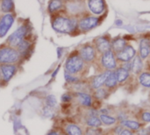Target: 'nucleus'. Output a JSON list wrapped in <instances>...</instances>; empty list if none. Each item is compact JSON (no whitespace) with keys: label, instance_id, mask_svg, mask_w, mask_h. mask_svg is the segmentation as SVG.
Instances as JSON below:
<instances>
[{"label":"nucleus","instance_id":"nucleus-1","mask_svg":"<svg viewBox=\"0 0 150 135\" xmlns=\"http://www.w3.org/2000/svg\"><path fill=\"white\" fill-rule=\"evenodd\" d=\"M85 64L86 63L83 61L79 54H73L67 59L64 65V69L66 73L80 77V74H82L84 70Z\"/></svg>","mask_w":150,"mask_h":135},{"label":"nucleus","instance_id":"nucleus-2","mask_svg":"<svg viewBox=\"0 0 150 135\" xmlns=\"http://www.w3.org/2000/svg\"><path fill=\"white\" fill-rule=\"evenodd\" d=\"M53 28L61 33H72L77 26V23L75 19H70L64 17H58L53 22Z\"/></svg>","mask_w":150,"mask_h":135},{"label":"nucleus","instance_id":"nucleus-3","mask_svg":"<svg viewBox=\"0 0 150 135\" xmlns=\"http://www.w3.org/2000/svg\"><path fill=\"white\" fill-rule=\"evenodd\" d=\"M19 59L20 54L16 48L10 46L0 48V65L16 64Z\"/></svg>","mask_w":150,"mask_h":135},{"label":"nucleus","instance_id":"nucleus-4","mask_svg":"<svg viewBox=\"0 0 150 135\" xmlns=\"http://www.w3.org/2000/svg\"><path fill=\"white\" fill-rule=\"evenodd\" d=\"M100 63L105 70L113 71L118 68V61L112 50H109L106 53L101 54Z\"/></svg>","mask_w":150,"mask_h":135},{"label":"nucleus","instance_id":"nucleus-5","mask_svg":"<svg viewBox=\"0 0 150 135\" xmlns=\"http://www.w3.org/2000/svg\"><path fill=\"white\" fill-rule=\"evenodd\" d=\"M27 33V28L25 25H22L18 27L13 33H11L8 39H7V43L9 44L10 47L16 48L20 42H22L25 40V36Z\"/></svg>","mask_w":150,"mask_h":135},{"label":"nucleus","instance_id":"nucleus-6","mask_svg":"<svg viewBox=\"0 0 150 135\" xmlns=\"http://www.w3.org/2000/svg\"><path fill=\"white\" fill-rule=\"evenodd\" d=\"M73 100H75L83 108H91L94 104V98L91 94L85 92H72Z\"/></svg>","mask_w":150,"mask_h":135},{"label":"nucleus","instance_id":"nucleus-7","mask_svg":"<svg viewBox=\"0 0 150 135\" xmlns=\"http://www.w3.org/2000/svg\"><path fill=\"white\" fill-rule=\"evenodd\" d=\"M78 54L86 64L87 63H92L96 59L97 50L92 45L86 44L80 48Z\"/></svg>","mask_w":150,"mask_h":135},{"label":"nucleus","instance_id":"nucleus-8","mask_svg":"<svg viewBox=\"0 0 150 135\" xmlns=\"http://www.w3.org/2000/svg\"><path fill=\"white\" fill-rule=\"evenodd\" d=\"M110 73H111V71H109V70H105V71L100 72V73L98 74V75L92 76H91L90 78H88V80H89V82H90V84H91V87L92 90L103 87L104 84H105V81H106V78L108 77V76H109Z\"/></svg>","mask_w":150,"mask_h":135},{"label":"nucleus","instance_id":"nucleus-9","mask_svg":"<svg viewBox=\"0 0 150 135\" xmlns=\"http://www.w3.org/2000/svg\"><path fill=\"white\" fill-rule=\"evenodd\" d=\"M135 55H136V51L130 45H127L122 51L115 54L117 61H120L122 63L131 61L135 57Z\"/></svg>","mask_w":150,"mask_h":135},{"label":"nucleus","instance_id":"nucleus-10","mask_svg":"<svg viewBox=\"0 0 150 135\" xmlns=\"http://www.w3.org/2000/svg\"><path fill=\"white\" fill-rule=\"evenodd\" d=\"M18 68L16 64H4L1 65V74H2V82L8 83L17 73Z\"/></svg>","mask_w":150,"mask_h":135},{"label":"nucleus","instance_id":"nucleus-11","mask_svg":"<svg viewBox=\"0 0 150 135\" xmlns=\"http://www.w3.org/2000/svg\"><path fill=\"white\" fill-rule=\"evenodd\" d=\"M14 23V18L11 14L4 15L0 19V38L6 35L10 28Z\"/></svg>","mask_w":150,"mask_h":135},{"label":"nucleus","instance_id":"nucleus-12","mask_svg":"<svg viewBox=\"0 0 150 135\" xmlns=\"http://www.w3.org/2000/svg\"><path fill=\"white\" fill-rule=\"evenodd\" d=\"M95 48L96 50L103 54L109 50H112V42L105 37H98L95 40Z\"/></svg>","mask_w":150,"mask_h":135},{"label":"nucleus","instance_id":"nucleus-13","mask_svg":"<svg viewBox=\"0 0 150 135\" xmlns=\"http://www.w3.org/2000/svg\"><path fill=\"white\" fill-rule=\"evenodd\" d=\"M132 116L134 119L144 124L150 123V110L144 108H137L132 110Z\"/></svg>","mask_w":150,"mask_h":135},{"label":"nucleus","instance_id":"nucleus-14","mask_svg":"<svg viewBox=\"0 0 150 135\" xmlns=\"http://www.w3.org/2000/svg\"><path fill=\"white\" fill-rule=\"evenodd\" d=\"M98 24V18L88 17V18L82 19L79 22L78 26L82 31H89V30L94 28L95 26H97Z\"/></svg>","mask_w":150,"mask_h":135},{"label":"nucleus","instance_id":"nucleus-15","mask_svg":"<svg viewBox=\"0 0 150 135\" xmlns=\"http://www.w3.org/2000/svg\"><path fill=\"white\" fill-rule=\"evenodd\" d=\"M143 60L139 54H136L135 57L131 61V74L138 76L143 71Z\"/></svg>","mask_w":150,"mask_h":135},{"label":"nucleus","instance_id":"nucleus-16","mask_svg":"<svg viewBox=\"0 0 150 135\" xmlns=\"http://www.w3.org/2000/svg\"><path fill=\"white\" fill-rule=\"evenodd\" d=\"M115 74H116V76H117V80H118V83H119V85H123L124 83H126L128 79L130 78V76H131V72L121 67V66H118V68L115 69Z\"/></svg>","mask_w":150,"mask_h":135},{"label":"nucleus","instance_id":"nucleus-17","mask_svg":"<svg viewBox=\"0 0 150 135\" xmlns=\"http://www.w3.org/2000/svg\"><path fill=\"white\" fill-rule=\"evenodd\" d=\"M119 124L121 125L124 128L129 129V130H131V131H133L134 133H136L140 129L145 127V125H146V124H144L142 122H140V121H138L136 119H127V120L120 122Z\"/></svg>","mask_w":150,"mask_h":135},{"label":"nucleus","instance_id":"nucleus-18","mask_svg":"<svg viewBox=\"0 0 150 135\" xmlns=\"http://www.w3.org/2000/svg\"><path fill=\"white\" fill-rule=\"evenodd\" d=\"M119 83H118V80H117V76H116V74H115V70L113 71H111V73L109 74L108 77L106 78V81L104 84V87H105L108 90H110L112 93H113L117 88L119 87Z\"/></svg>","mask_w":150,"mask_h":135},{"label":"nucleus","instance_id":"nucleus-19","mask_svg":"<svg viewBox=\"0 0 150 135\" xmlns=\"http://www.w3.org/2000/svg\"><path fill=\"white\" fill-rule=\"evenodd\" d=\"M112 94L110 90H108L105 87H101L99 89L94 90L91 92V96L94 98L95 101H98V102H102L105 99H107L110 95Z\"/></svg>","mask_w":150,"mask_h":135},{"label":"nucleus","instance_id":"nucleus-20","mask_svg":"<svg viewBox=\"0 0 150 135\" xmlns=\"http://www.w3.org/2000/svg\"><path fill=\"white\" fill-rule=\"evenodd\" d=\"M63 130L67 135H84V128L75 123L66 124Z\"/></svg>","mask_w":150,"mask_h":135},{"label":"nucleus","instance_id":"nucleus-21","mask_svg":"<svg viewBox=\"0 0 150 135\" xmlns=\"http://www.w3.org/2000/svg\"><path fill=\"white\" fill-rule=\"evenodd\" d=\"M150 54V40L149 39H142L139 45V55L142 60L147 59Z\"/></svg>","mask_w":150,"mask_h":135},{"label":"nucleus","instance_id":"nucleus-22","mask_svg":"<svg viewBox=\"0 0 150 135\" xmlns=\"http://www.w3.org/2000/svg\"><path fill=\"white\" fill-rule=\"evenodd\" d=\"M83 124L86 127H94L98 128L103 126L98 116H88L84 115L83 117Z\"/></svg>","mask_w":150,"mask_h":135},{"label":"nucleus","instance_id":"nucleus-23","mask_svg":"<svg viewBox=\"0 0 150 135\" xmlns=\"http://www.w3.org/2000/svg\"><path fill=\"white\" fill-rule=\"evenodd\" d=\"M89 8L94 14H101L105 10L103 0H89Z\"/></svg>","mask_w":150,"mask_h":135},{"label":"nucleus","instance_id":"nucleus-24","mask_svg":"<svg viewBox=\"0 0 150 135\" xmlns=\"http://www.w3.org/2000/svg\"><path fill=\"white\" fill-rule=\"evenodd\" d=\"M138 83L144 88L150 89V72L149 71H142L137 76Z\"/></svg>","mask_w":150,"mask_h":135},{"label":"nucleus","instance_id":"nucleus-25","mask_svg":"<svg viewBox=\"0 0 150 135\" xmlns=\"http://www.w3.org/2000/svg\"><path fill=\"white\" fill-rule=\"evenodd\" d=\"M126 46H127V41L122 38H118L112 42V50L114 53V54H116L120 51H122Z\"/></svg>","mask_w":150,"mask_h":135},{"label":"nucleus","instance_id":"nucleus-26","mask_svg":"<svg viewBox=\"0 0 150 135\" xmlns=\"http://www.w3.org/2000/svg\"><path fill=\"white\" fill-rule=\"evenodd\" d=\"M99 119L102 122L103 125L106 127H112L115 126L118 124V119L116 117L112 115H108V114H99Z\"/></svg>","mask_w":150,"mask_h":135},{"label":"nucleus","instance_id":"nucleus-27","mask_svg":"<svg viewBox=\"0 0 150 135\" xmlns=\"http://www.w3.org/2000/svg\"><path fill=\"white\" fill-rule=\"evenodd\" d=\"M30 48H31V43H30L28 40H23L22 42H20V44L16 47V49L18 51V53H19V54H20V56H21V55H25V54L29 52Z\"/></svg>","mask_w":150,"mask_h":135},{"label":"nucleus","instance_id":"nucleus-28","mask_svg":"<svg viewBox=\"0 0 150 135\" xmlns=\"http://www.w3.org/2000/svg\"><path fill=\"white\" fill-rule=\"evenodd\" d=\"M84 135H104L105 131L101 127L94 128V127H84Z\"/></svg>","mask_w":150,"mask_h":135},{"label":"nucleus","instance_id":"nucleus-29","mask_svg":"<svg viewBox=\"0 0 150 135\" xmlns=\"http://www.w3.org/2000/svg\"><path fill=\"white\" fill-rule=\"evenodd\" d=\"M13 8H14L13 0H2L1 10L4 12H9L11 11H12Z\"/></svg>","mask_w":150,"mask_h":135},{"label":"nucleus","instance_id":"nucleus-30","mask_svg":"<svg viewBox=\"0 0 150 135\" xmlns=\"http://www.w3.org/2000/svg\"><path fill=\"white\" fill-rule=\"evenodd\" d=\"M45 105L49 107V108L54 109V107L57 105L56 98L54 95H48L45 99Z\"/></svg>","mask_w":150,"mask_h":135},{"label":"nucleus","instance_id":"nucleus-31","mask_svg":"<svg viewBox=\"0 0 150 135\" xmlns=\"http://www.w3.org/2000/svg\"><path fill=\"white\" fill-rule=\"evenodd\" d=\"M64 78H65V81L67 82V83H69V85L74 84V83L79 82L81 79H83V77L76 76H73V75H70L69 73H66V72L64 74Z\"/></svg>","mask_w":150,"mask_h":135},{"label":"nucleus","instance_id":"nucleus-32","mask_svg":"<svg viewBox=\"0 0 150 135\" xmlns=\"http://www.w3.org/2000/svg\"><path fill=\"white\" fill-rule=\"evenodd\" d=\"M62 1L61 0H52L48 5V10L50 12H54L62 7Z\"/></svg>","mask_w":150,"mask_h":135},{"label":"nucleus","instance_id":"nucleus-33","mask_svg":"<svg viewBox=\"0 0 150 135\" xmlns=\"http://www.w3.org/2000/svg\"><path fill=\"white\" fill-rule=\"evenodd\" d=\"M61 99L62 103H70L71 101H73V93H65L62 96Z\"/></svg>","mask_w":150,"mask_h":135},{"label":"nucleus","instance_id":"nucleus-34","mask_svg":"<svg viewBox=\"0 0 150 135\" xmlns=\"http://www.w3.org/2000/svg\"><path fill=\"white\" fill-rule=\"evenodd\" d=\"M43 114L46 117H51L54 114V109L49 108V107H47V106L45 105V107L43 108Z\"/></svg>","mask_w":150,"mask_h":135},{"label":"nucleus","instance_id":"nucleus-35","mask_svg":"<svg viewBox=\"0 0 150 135\" xmlns=\"http://www.w3.org/2000/svg\"><path fill=\"white\" fill-rule=\"evenodd\" d=\"M120 135H136L134 132L129 130V129H127V128H124L123 131L120 134Z\"/></svg>","mask_w":150,"mask_h":135},{"label":"nucleus","instance_id":"nucleus-36","mask_svg":"<svg viewBox=\"0 0 150 135\" xmlns=\"http://www.w3.org/2000/svg\"><path fill=\"white\" fill-rule=\"evenodd\" d=\"M61 134L58 132V131H55V130H50L47 134V135H60Z\"/></svg>","mask_w":150,"mask_h":135},{"label":"nucleus","instance_id":"nucleus-37","mask_svg":"<svg viewBox=\"0 0 150 135\" xmlns=\"http://www.w3.org/2000/svg\"><path fill=\"white\" fill-rule=\"evenodd\" d=\"M146 131H147V134H150V126L146 127Z\"/></svg>","mask_w":150,"mask_h":135},{"label":"nucleus","instance_id":"nucleus-38","mask_svg":"<svg viewBox=\"0 0 150 135\" xmlns=\"http://www.w3.org/2000/svg\"><path fill=\"white\" fill-rule=\"evenodd\" d=\"M121 24H122V22H121L120 20H117V21H116V25H121Z\"/></svg>","mask_w":150,"mask_h":135},{"label":"nucleus","instance_id":"nucleus-39","mask_svg":"<svg viewBox=\"0 0 150 135\" xmlns=\"http://www.w3.org/2000/svg\"><path fill=\"white\" fill-rule=\"evenodd\" d=\"M2 80V74H1V65H0V81Z\"/></svg>","mask_w":150,"mask_h":135},{"label":"nucleus","instance_id":"nucleus-40","mask_svg":"<svg viewBox=\"0 0 150 135\" xmlns=\"http://www.w3.org/2000/svg\"><path fill=\"white\" fill-rule=\"evenodd\" d=\"M60 135H67L66 134H65V133H64V132H63V133H62V134H61Z\"/></svg>","mask_w":150,"mask_h":135},{"label":"nucleus","instance_id":"nucleus-41","mask_svg":"<svg viewBox=\"0 0 150 135\" xmlns=\"http://www.w3.org/2000/svg\"><path fill=\"white\" fill-rule=\"evenodd\" d=\"M149 99H150V94H149Z\"/></svg>","mask_w":150,"mask_h":135},{"label":"nucleus","instance_id":"nucleus-42","mask_svg":"<svg viewBox=\"0 0 150 135\" xmlns=\"http://www.w3.org/2000/svg\"><path fill=\"white\" fill-rule=\"evenodd\" d=\"M145 135H150V134H145Z\"/></svg>","mask_w":150,"mask_h":135}]
</instances>
